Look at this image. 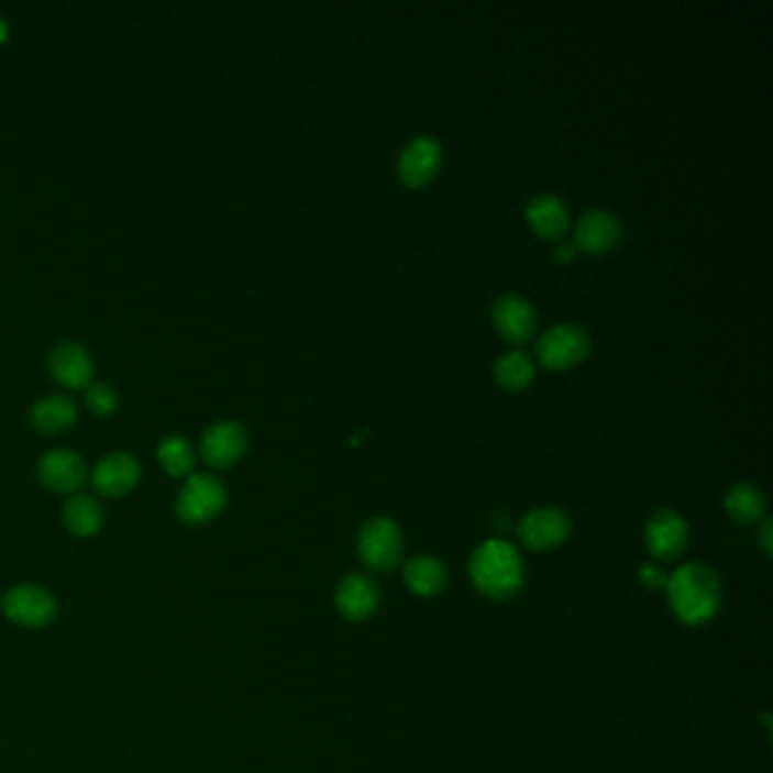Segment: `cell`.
<instances>
[{
    "label": "cell",
    "instance_id": "cell-1",
    "mask_svg": "<svg viewBox=\"0 0 773 773\" xmlns=\"http://www.w3.org/2000/svg\"><path fill=\"white\" fill-rule=\"evenodd\" d=\"M667 597L672 610L683 623H704L719 610L721 581L719 574L704 563H687L667 581Z\"/></svg>",
    "mask_w": 773,
    "mask_h": 773
},
{
    "label": "cell",
    "instance_id": "cell-2",
    "mask_svg": "<svg viewBox=\"0 0 773 773\" xmlns=\"http://www.w3.org/2000/svg\"><path fill=\"white\" fill-rule=\"evenodd\" d=\"M470 576L478 593L493 599H506L522 587L524 563L510 542L488 540L472 554Z\"/></svg>",
    "mask_w": 773,
    "mask_h": 773
},
{
    "label": "cell",
    "instance_id": "cell-3",
    "mask_svg": "<svg viewBox=\"0 0 773 773\" xmlns=\"http://www.w3.org/2000/svg\"><path fill=\"white\" fill-rule=\"evenodd\" d=\"M593 350V339L581 324H554L546 331H542L538 345H535V356L542 367L554 373H565L572 367L581 365L587 354Z\"/></svg>",
    "mask_w": 773,
    "mask_h": 773
},
{
    "label": "cell",
    "instance_id": "cell-4",
    "mask_svg": "<svg viewBox=\"0 0 773 773\" xmlns=\"http://www.w3.org/2000/svg\"><path fill=\"white\" fill-rule=\"evenodd\" d=\"M228 490L211 474H191L177 495V515L187 524H205L225 508Z\"/></svg>",
    "mask_w": 773,
    "mask_h": 773
},
{
    "label": "cell",
    "instance_id": "cell-5",
    "mask_svg": "<svg viewBox=\"0 0 773 773\" xmlns=\"http://www.w3.org/2000/svg\"><path fill=\"white\" fill-rule=\"evenodd\" d=\"M440 166H443V145L438 139L422 134L404 145L397 159V175L407 189H422L435 179Z\"/></svg>",
    "mask_w": 773,
    "mask_h": 773
},
{
    "label": "cell",
    "instance_id": "cell-6",
    "mask_svg": "<svg viewBox=\"0 0 773 773\" xmlns=\"http://www.w3.org/2000/svg\"><path fill=\"white\" fill-rule=\"evenodd\" d=\"M401 546L399 527L390 518L365 522L358 533V554L367 567L377 572H388L399 563Z\"/></svg>",
    "mask_w": 773,
    "mask_h": 773
},
{
    "label": "cell",
    "instance_id": "cell-7",
    "mask_svg": "<svg viewBox=\"0 0 773 773\" xmlns=\"http://www.w3.org/2000/svg\"><path fill=\"white\" fill-rule=\"evenodd\" d=\"M493 324L497 334L512 345L529 343L538 331V313L529 300L515 292L497 298L493 305Z\"/></svg>",
    "mask_w": 773,
    "mask_h": 773
},
{
    "label": "cell",
    "instance_id": "cell-8",
    "mask_svg": "<svg viewBox=\"0 0 773 773\" xmlns=\"http://www.w3.org/2000/svg\"><path fill=\"white\" fill-rule=\"evenodd\" d=\"M644 540L651 554L658 561H676L683 556V551L687 549L689 540V529L687 522L681 515L672 508H660L658 512L651 515V520L647 522L644 529Z\"/></svg>",
    "mask_w": 773,
    "mask_h": 773
},
{
    "label": "cell",
    "instance_id": "cell-9",
    "mask_svg": "<svg viewBox=\"0 0 773 773\" xmlns=\"http://www.w3.org/2000/svg\"><path fill=\"white\" fill-rule=\"evenodd\" d=\"M567 512L556 506H542L524 515L520 522V540L533 551H549L561 546L570 535Z\"/></svg>",
    "mask_w": 773,
    "mask_h": 773
},
{
    "label": "cell",
    "instance_id": "cell-10",
    "mask_svg": "<svg viewBox=\"0 0 773 773\" xmlns=\"http://www.w3.org/2000/svg\"><path fill=\"white\" fill-rule=\"evenodd\" d=\"M621 241V223L615 213L604 209L585 211L574 228V247L585 252L604 256L612 252Z\"/></svg>",
    "mask_w": 773,
    "mask_h": 773
},
{
    "label": "cell",
    "instance_id": "cell-11",
    "mask_svg": "<svg viewBox=\"0 0 773 773\" xmlns=\"http://www.w3.org/2000/svg\"><path fill=\"white\" fill-rule=\"evenodd\" d=\"M247 450V431L234 420H220L202 433V459L211 467H230Z\"/></svg>",
    "mask_w": 773,
    "mask_h": 773
},
{
    "label": "cell",
    "instance_id": "cell-12",
    "mask_svg": "<svg viewBox=\"0 0 773 773\" xmlns=\"http://www.w3.org/2000/svg\"><path fill=\"white\" fill-rule=\"evenodd\" d=\"M3 610L12 621L34 629V626H46L55 617L57 601L46 587L19 585L8 593Z\"/></svg>",
    "mask_w": 773,
    "mask_h": 773
},
{
    "label": "cell",
    "instance_id": "cell-13",
    "mask_svg": "<svg viewBox=\"0 0 773 773\" xmlns=\"http://www.w3.org/2000/svg\"><path fill=\"white\" fill-rule=\"evenodd\" d=\"M40 482L55 493H76L87 482V463L78 452L51 450L36 465Z\"/></svg>",
    "mask_w": 773,
    "mask_h": 773
},
{
    "label": "cell",
    "instance_id": "cell-14",
    "mask_svg": "<svg viewBox=\"0 0 773 773\" xmlns=\"http://www.w3.org/2000/svg\"><path fill=\"white\" fill-rule=\"evenodd\" d=\"M141 478V465L132 454L117 452L104 456L93 470V488L104 497H123L132 493Z\"/></svg>",
    "mask_w": 773,
    "mask_h": 773
},
{
    "label": "cell",
    "instance_id": "cell-15",
    "mask_svg": "<svg viewBox=\"0 0 773 773\" xmlns=\"http://www.w3.org/2000/svg\"><path fill=\"white\" fill-rule=\"evenodd\" d=\"M527 223L535 236L544 241H561L572 228V216L559 196L540 194L527 207Z\"/></svg>",
    "mask_w": 773,
    "mask_h": 773
},
{
    "label": "cell",
    "instance_id": "cell-16",
    "mask_svg": "<svg viewBox=\"0 0 773 773\" xmlns=\"http://www.w3.org/2000/svg\"><path fill=\"white\" fill-rule=\"evenodd\" d=\"M48 365L53 377L68 388H85L93 377V361L89 352L76 341L59 343L51 352Z\"/></svg>",
    "mask_w": 773,
    "mask_h": 773
},
{
    "label": "cell",
    "instance_id": "cell-17",
    "mask_svg": "<svg viewBox=\"0 0 773 773\" xmlns=\"http://www.w3.org/2000/svg\"><path fill=\"white\" fill-rule=\"evenodd\" d=\"M336 606L347 619H367L379 606L377 585L363 574L347 576L336 590Z\"/></svg>",
    "mask_w": 773,
    "mask_h": 773
},
{
    "label": "cell",
    "instance_id": "cell-18",
    "mask_svg": "<svg viewBox=\"0 0 773 773\" xmlns=\"http://www.w3.org/2000/svg\"><path fill=\"white\" fill-rule=\"evenodd\" d=\"M78 418V407L68 395L55 393L40 399L30 411V422L36 431L55 433L70 427Z\"/></svg>",
    "mask_w": 773,
    "mask_h": 773
},
{
    "label": "cell",
    "instance_id": "cell-19",
    "mask_svg": "<svg viewBox=\"0 0 773 773\" xmlns=\"http://www.w3.org/2000/svg\"><path fill=\"white\" fill-rule=\"evenodd\" d=\"M404 583L418 597H435L445 590L448 570L433 556H418L404 567Z\"/></svg>",
    "mask_w": 773,
    "mask_h": 773
},
{
    "label": "cell",
    "instance_id": "cell-20",
    "mask_svg": "<svg viewBox=\"0 0 773 773\" xmlns=\"http://www.w3.org/2000/svg\"><path fill=\"white\" fill-rule=\"evenodd\" d=\"M535 379V363L522 350H510L495 363V382L508 393H522Z\"/></svg>",
    "mask_w": 773,
    "mask_h": 773
},
{
    "label": "cell",
    "instance_id": "cell-21",
    "mask_svg": "<svg viewBox=\"0 0 773 773\" xmlns=\"http://www.w3.org/2000/svg\"><path fill=\"white\" fill-rule=\"evenodd\" d=\"M102 506L91 495L70 497L64 506V522L73 535H93L102 527Z\"/></svg>",
    "mask_w": 773,
    "mask_h": 773
},
{
    "label": "cell",
    "instance_id": "cell-22",
    "mask_svg": "<svg viewBox=\"0 0 773 773\" xmlns=\"http://www.w3.org/2000/svg\"><path fill=\"white\" fill-rule=\"evenodd\" d=\"M724 506H726V512L730 515L732 522L753 524L764 515L766 499H764V493L758 486H753V484H738V486H732L728 490Z\"/></svg>",
    "mask_w": 773,
    "mask_h": 773
},
{
    "label": "cell",
    "instance_id": "cell-23",
    "mask_svg": "<svg viewBox=\"0 0 773 773\" xmlns=\"http://www.w3.org/2000/svg\"><path fill=\"white\" fill-rule=\"evenodd\" d=\"M157 456H159L162 467L173 476L191 474V470L196 465V452H194L189 440H184L181 435L164 438L159 443Z\"/></svg>",
    "mask_w": 773,
    "mask_h": 773
},
{
    "label": "cell",
    "instance_id": "cell-24",
    "mask_svg": "<svg viewBox=\"0 0 773 773\" xmlns=\"http://www.w3.org/2000/svg\"><path fill=\"white\" fill-rule=\"evenodd\" d=\"M87 407L96 416H109L119 407V395L109 384H89L87 386Z\"/></svg>",
    "mask_w": 773,
    "mask_h": 773
},
{
    "label": "cell",
    "instance_id": "cell-25",
    "mask_svg": "<svg viewBox=\"0 0 773 773\" xmlns=\"http://www.w3.org/2000/svg\"><path fill=\"white\" fill-rule=\"evenodd\" d=\"M640 581L649 587V590H662V587H667L670 576L665 574L660 565L655 563H647L640 567Z\"/></svg>",
    "mask_w": 773,
    "mask_h": 773
},
{
    "label": "cell",
    "instance_id": "cell-26",
    "mask_svg": "<svg viewBox=\"0 0 773 773\" xmlns=\"http://www.w3.org/2000/svg\"><path fill=\"white\" fill-rule=\"evenodd\" d=\"M574 256H576V247L574 245H561L556 250V262L559 264H570V262H574Z\"/></svg>",
    "mask_w": 773,
    "mask_h": 773
},
{
    "label": "cell",
    "instance_id": "cell-27",
    "mask_svg": "<svg viewBox=\"0 0 773 773\" xmlns=\"http://www.w3.org/2000/svg\"><path fill=\"white\" fill-rule=\"evenodd\" d=\"M760 540H762V549L766 551V554H771V520H764L762 524V531H760Z\"/></svg>",
    "mask_w": 773,
    "mask_h": 773
},
{
    "label": "cell",
    "instance_id": "cell-28",
    "mask_svg": "<svg viewBox=\"0 0 773 773\" xmlns=\"http://www.w3.org/2000/svg\"><path fill=\"white\" fill-rule=\"evenodd\" d=\"M8 34H10V25H8V21L3 16H0V42H5Z\"/></svg>",
    "mask_w": 773,
    "mask_h": 773
}]
</instances>
